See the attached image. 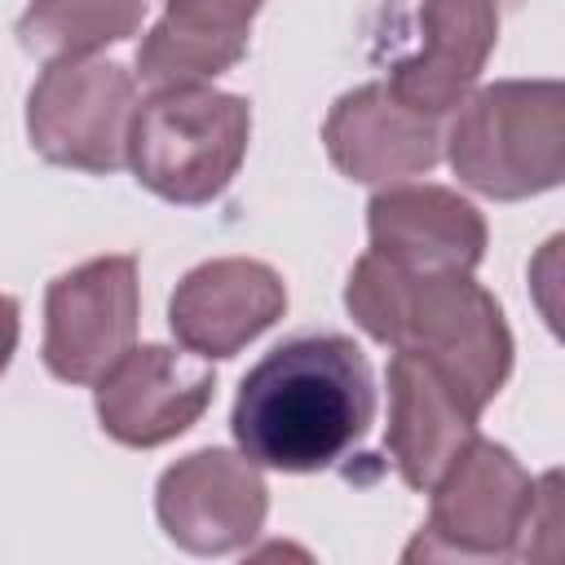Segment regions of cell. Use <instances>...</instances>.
<instances>
[{
  "instance_id": "cell-1",
  "label": "cell",
  "mask_w": 565,
  "mask_h": 565,
  "mask_svg": "<svg viewBox=\"0 0 565 565\" xmlns=\"http://www.w3.org/2000/svg\"><path fill=\"white\" fill-rule=\"evenodd\" d=\"M375 419V380L349 335H296L238 384L230 433L256 468H335Z\"/></svg>"
},
{
  "instance_id": "cell-2",
  "label": "cell",
  "mask_w": 565,
  "mask_h": 565,
  "mask_svg": "<svg viewBox=\"0 0 565 565\" xmlns=\"http://www.w3.org/2000/svg\"><path fill=\"white\" fill-rule=\"evenodd\" d=\"M344 305L371 340L424 358L472 415L512 375V331L472 274H415L366 252L349 274Z\"/></svg>"
},
{
  "instance_id": "cell-3",
  "label": "cell",
  "mask_w": 565,
  "mask_h": 565,
  "mask_svg": "<svg viewBox=\"0 0 565 565\" xmlns=\"http://www.w3.org/2000/svg\"><path fill=\"white\" fill-rule=\"evenodd\" d=\"M455 177L486 199H530L565 172V88L556 79H499L468 93L446 128Z\"/></svg>"
},
{
  "instance_id": "cell-4",
  "label": "cell",
  "mask_w": 565,
  "mask_h": 565,
  "mask_svg": "<svg viewBox=\"0 0 565 565\" xmlns=\"http://www.w3.org/2000/svg\"><path fill=\"white\" fill-rule=\"evenodd\" d=\"M252 137V106L212 84L154 88L132 110L128 168L150 194L194 207L225 194Z\"/></svg>"
},
{
  "instance_id": "cell-5",
  "label": "cell",
  "mask_w": 565,
  "mask_h": 565,
  "mask_svg": "<svg viewBox=\"0 0 565 565\" xmlns=\"http://www.w3.org/2000/svg\"><path fill=\"white\" fill-rule=\"evenodd\" d=\"M539 481L512 459L508 446L472 437L446 472L433 481V512L424 534L402 552V561H503L525 552V525L534 512Z\"/></svg>"
},
{
  "instance_id": "cell-6",
  "label": "cell",
  "mask_w": 565,
  "mask_h": 565,
  "mask_svg": "<svg viewBox=\"0 0 565 565\" xmlns=\"http://www.w3.org/2000/svg\"><path fill=\"white\" fill-rule=\"evenodd\" d=\"M132 110V71L97 57H53L26 97V137L49 163L106 177L128 159Z\"/></svg>"
},
{
  "instance_id": "cell-7",
  "label": "cell",
  "mask_w": 565,
  "mask_h": 565,
  "mask_svg": "<svg viewBox=\"0 0 565 565\" xmlns=\"http://www.w3.org/2000/svg\"><path fill=\"white\" fill-rule=\"evenodd\" d=\"M137 260L97 256L49 282L44 366L62 384H97L137 340Z\"/></svg>"
},
{
  "instance_id": "cell-8",
  "label": "cell",
  "mask_w": 565,
  "mask_h": 565,
  "mask_svg": "<svg viewBox=\"0 0 565 565\" xmlns=\"http://www.w3.org/2000/svg\"><path fill=\"white\" fill-rule=\"evenodd\" d=\"M154 512L163 534L194 556H225L247 547L269 512L260 468L238 450H194L177 459L154 486Z\"/></svg>"
},
{
  "instance_id": "cell-9",
  "label": "cell",
  "mask_w": 565,
  "mask_h": 565,
  "mask_svg": "<svg viewBox=\"0 0 565 565\" xmlns=\"http://www.w3.org/2000/svg\"><path fill=\"white\" fill-rule=\"evenodd\" d=\"M212 393L216 375L207 358L168 344H132L97 380V419L119 446L150 450L194 428Z\"/></svg>"
},
{
  "instance_id": "cell-10",
  "label": "cell",
  "mask_w": 565,
  "mask_h": 565,
  "mask_svg": "<svg viewBox=\"0 0 565 565\" xmlns=\"http://www.w3.org/2000/svg\"><path fill=\"white\" fill-rule=\"evenodd\" d=\"M287 309V287L265 260L247 256H221L194 265L172 300H168V327L181 349L199 358H234L247 349L260 331H269Z\"/></svg>"
},
{
  "instance_id": "cell-11",
  "label": "cell",
  "mask_w": 565,
  "mask_h": 565,
  "mask_svg": "<svg viewBox=\"0 0 565 565\" xmlns=\"http://www.w3.org/2000/svg\"><path fill=\"white\" fill-rule=\"evenodd\" d=\"M322 141L331 163L362 185H397L441 159L437 115L397 102L388 84H362L344 93L322 124Z\"/></svg>"
},
{
  "instance_id": "cell-12",
  "label": "cell",
  "mask_w": 565,
  "mask_h": 565,
  "mask_svg": "<svg viewBox=\"0 0 565 565\" xmlns=\"http://www.w3.org/2000/svg\"><path fill=\"white\" fill-rule=\"evenodd\" d=\"M371 252L415 274H472L486 256L481 212L446 185H384L366 203Z\"/></svg>"
},
{
  "instance_id": "cell-13",
  "label": "cell",
  "mask_w": 565,
  "mask_h": 565,
  "mask_svg": "<svg viewBox=\"0 0 565 565\" xmlns=\"http://www.w3.org/2000/svg\"><path fill=\"white\" fill-rule=\"evenodd\" d=\"M499 40V0H424L419 49L388 71V93L424 115L455 110Z\"/></svg>"
},
{
  "instance_id": "cell-14",
  "label": "cell",
  "mask_w": 565,
  "mask_h": 565,
  "mask_svg": "<svg viewBox=\"0 0 565 565\" xmlns=\"http://www.w3.org/2000/svg\"><path fill=\"white\" fill-rule=\"evenodd\" d=\"M477 437V415L415 353L388 358V433L384 450L411 490H433L446 463Z\"/></svg>"
},
{
  "instance_id": "cell-15",
  "label": "cell",
  "mask_w": 565,
  "mask_h": 565,
  "mask_svg": "<svg viewBox=\"0 0 565 565\" xmlns=\"http://www.w3.org/2000/svg\"><path fill=\"white\" fill-rule=\"evenodd\" d=\"M146 18V0H31L18 18V44L40 57H88L128 40Z\"/></svg>"
},
{
  "instance_id": "cell-16",
  "label": "cell",
  "mask_w": 565,
  "mask_h": 565,
  "mask_svg": "<svg viewBox=\"0 0 565 565\" xmlns=\"http://www.w3.org/2000/svg\"><path fill=\"white\" fill-rule=\"evenodd\" d=\"M247 53V40L230 35H199L181 31L168 18L150 26V35L137 44V75L150 88H185V84H212L221 71L238 66Z\"/></svg>"
},
{
  "instance_id": "cell-17",
  "label": "cell",
  "mask_w": 565,
  "mask_h": 565,
  "mask_svg": "<svg viewBox=\"0 0 565 565\" xmlns=\"http://www.w3.org/2000/svg\"><path fill=\"white\" fill-rule=\"evenodd\" d=\"M260 4L265 0H163V18L181 31L247 40L252 18L260 13Z\"/></svg>"
},
{
  "instance_id": "cell-18",
  "label": "cell",
  "mask_w": 565,
  "mask_h": 565,
  "mask_svg": "<svg viewBox=\"0 0 565 565\" xmlns=\"http://www.w3.org/2000/svg\"><path fill=\"white\" fill-rule=\"evenodd\" d=\"M13 349H18V300L0 291V375L13 358Z\"/></svg>"
}]
</instances>
